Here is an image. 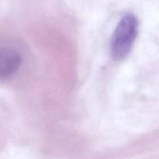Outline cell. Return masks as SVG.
<instances>
[{"instance_id": "cell-1", "label": "cell", "mask_w": 159, "mask_h": 159, "mask_svg": "<svg viewBox=\"0 0 159 159\" xmlns=\"http://www.w3.org/2000/svg\"><path fill=\"white\" fill-rule=\"evenodd\" d=\"M138 32L136 16L127 13L118 23L111 40V54L116 61L124 59L130 52Z\"/></svg>"}, {"instance_id": "cell-2", "label": "cell", "mask_w": 159, "mask_h": 159, "mask_svg": "<svg viewBox=\"0 0 159 159\" xmlns=\"http://www.w3.org/2000/svg\"><path fill=\"white\" fill-rule=\"evenodd\" d=\"M22 64L21 54L11 48H0V80L12 77L20 69Z\"/></svg>"}]
</instances>
